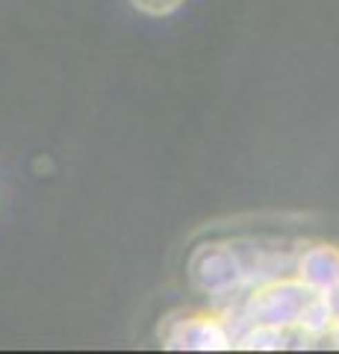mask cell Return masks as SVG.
Here are the masks:
<instances>
[{
  "mask_svg": "<svg viewBox=\"0 0 339 354\" xmlns=\"http://www.w3.org/2000/svg\"><path fill=\"white\" fill-rule=\"evenodd\" d=\"M133 3L148 15H168L183 3V0H133Z\"/></svg>",
  "mask_w": 339,
  "mask_h": 354,
  "instance_id": "6da1fadb",
  "label": "cell"
}]
</instances>
